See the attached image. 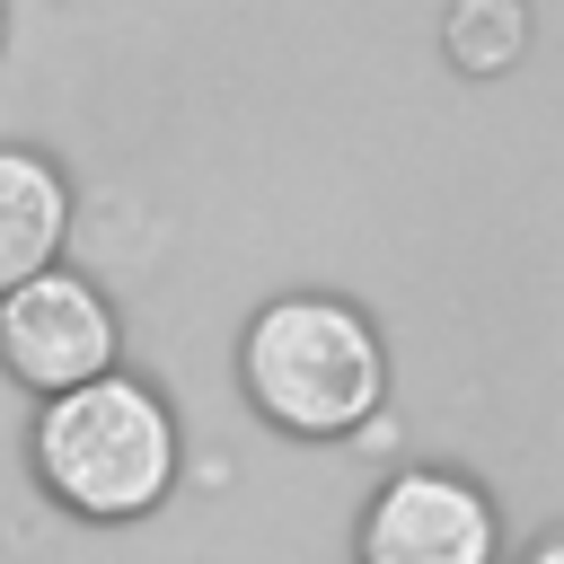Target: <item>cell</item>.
<instances>
[{
  "label": "cell",
  "instance_id": "6da1fadb",
  "mask_svg": "<svg viewBox=\"0 0 564 564\" xmlns=\"http://www.w3.org/2000/svg\"><path fill=\"white\" fill-rule=\"evenodd\" d=\"M26 467H35L53 511L123 529V520H150L176 494L185 432H176V414H167V397L150 379L115 370V379H88V388L35 405Z\"/></svg>",
  "mask_w": 564,
  "mask_h": 564
},
{
  "label": "cell",
  "instance_id": "7a4b0ae2",
  "mask_svg": "<svg viewBox=\"0 0 564 564\" xmlns=\"http://www.w3.org/2000/svg\"><path fill=\"white\" fill-rule=\"evenodd\" d=\"M238 388L291 441H352L388 405V344L344 291H282L238 335Z\"/></svg>",
  "mask_w": 564,
  "mask_h": 564
},
{
  "label": "cell",
  "instance_id": "3957f363",
  "mask_svg": "<svg viewBox=\"0 0 564 564\" xmlns=\"http://www.w3.org/2000/svg\"><path fill=\"white\" fill-rule=\"evenodd\" d=\"M0 370L35 405L70 397L88 379H115L123 370V317H115V300L88 273H70V264L0 291Z\"/></svg>",
  "mask_w": 564,
  "mask_h": 564
},
{
  "label": "cell",
  "instance_id": "277c9868",
  "mask_svg": "<svg viewBox=\"0 0 564 564\" xmlns=\"http://www.w3.org/2000/svg\"><path fill=\"white\" fill-rule=\"evenodd\" d=\"M352 564H502V511L458 467H397L361 511Z\"/></svg>",
  "mask_w": 564,
  "mask_h": 564
},
{
  "label": "cell",
  "instance_id": "5b68a950",
  "mask_svg": "<svg viewBox=\"0 0 564 564\" xmlns=\"http://www.w3.org/2000/svg\"><path fill=\"white\" fill-rule=\"evenodd\" d=\"M70 238V176L35 141H0V291L62 264Z\"/></svg>",
  "mask_w": 564,
  "mask_h": 564
},
{
  "label": "cell",
  "instance_id": "8992f818",
  "mask_svg": "<svg viewBox=\"0 0 564 564\" xmlns=\"http://www.w3.org/2000/svg\"><path fill=\"white\" fill-rule=\"evenodd\" d=\"M441 53H449L467 79H502V70H520V53H529V0H449V18H441Z\"/></svg>",
  "mask_w": 564,
  "mask_h": 564
},
{
  "label": "cell",
  "instance_id": "52a82bcc",
  "mask_svg": "<svg viewBox=\"0 0 564 564\" xmlns=\"http://www.w3.org/2000/svg\"><path fill=\"white\" fill-rule=\"evenodd\" d=\"M520 564H564V529H546V538H529V555Z\"/></svg>",
  "mask_w": 564,
  "mask_h": 564
},
{
  "label": "cell",
  "instance_id": "ba28073f",
  "mask_svg": "<svg viewBox=\"0 0 564 564\" xmlns=\"http://www.w3.org/2000/svg\"><path fill=\"white\" fill-rule=\"evenodd\" d=\"M0 53H9V0H0Z\"/></svg>",
  "mask_w": 564,
  "mask_h": 564
}]
</instances>
